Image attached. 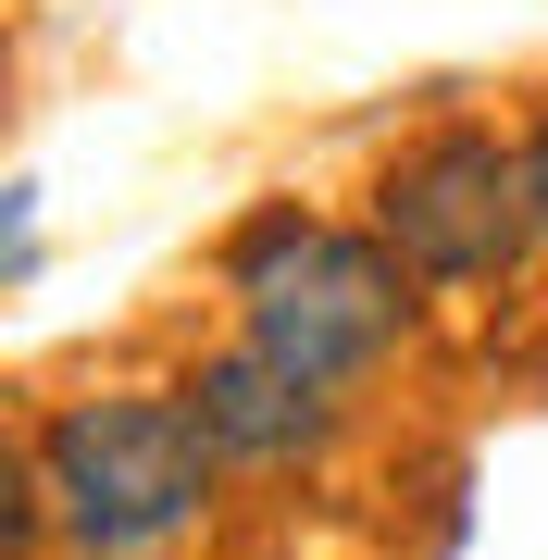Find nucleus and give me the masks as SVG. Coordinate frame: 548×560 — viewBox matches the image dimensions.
I'll use <instances>...</instances> for the list:
<instances>
[{
  "instance_id": "obj_4",
  "label": "nucleus",
  "mask_w": 548,
  "mask_h": 560,
  "mask_svg": "<svg viewBox=\"0 0 548 560\" xmlns=\"http://www.w3.org/2000/svg\"><path fill=\"white\" fill-rule=\"evenodd\" d=\"M187 411H200V436L224 448V474H300V460H325V436H337V386L287 374V361L249 349V337L187 374Z\"/></svg>"
},
{
  "instance_id": "obj_5",
  "label": "nucleus",
  "mask_w": 548,
  "mask_h": 560,
  "mask_svg": "<svg viewBox=\"0 0 548 560\" xmlns=\"http://www.w3.org/2000/svg\"><path fill=\"white\" fill-rule=\"evenodd\" d=\"M524 175H536V237H548V113H536V138H524Z\"/></svg>"
},
{
  "instance_id": "obj_3",
  "label": "nucleus",
  "mask_w": 548,
  "mask_h": 560,
  "mask_svg": "<svg viewBox=\"0 0 548 560\" xmlns=\"http://www.w3.org/2000/svg\"><path fill=\"white\" fill-rule=\"evenodd\" d=\"M374 237L411 261L424 287H487L536 249V175L524 138L499 125H436L374 175Z\"/></svg>"
},
{
  "instance_id": "obj_2",
  "label": "nucleus",
  "mask_w": 548,
  "mask_h": 560,
  "mask_svg": "<svg viewBox=\"0 0 548 560\" xmlns=\"http://www.w3.org/2000/svg\"><path fill=\"white\" fill-rule=\"evenodd\" d=\"M224 287H237V337L275 349L287 374L337 386V399L424 324V275H411L374 224H325L300 200L249 212L237 237H224Z\"/></svg>"
},
{
  "instance_id": "obj_1",
  "label": "nucleus",
  "mask_w": 548,
  "mask_h": 560,
  "mask_svg": "<svg viewBox=\"0 0 548 560\" xmlns=\"http://www.w3.org/2000/svg\"><path fill=\"white\" fill-rule=\"evenodd\" d=\"M25 474L75 560H175L212 523L224 448L200 436L187 386H88L25 436Z\"/></svg>"
}]
</instances>
